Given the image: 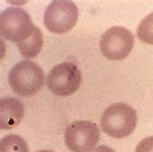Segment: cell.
Here are the masks:
<instances>
[{
    "mask_svg": "<svg viewBox=\"0 0 153 152\" xmlns=\"http://www.w3.org/2000/svg\"><path fill=\"white\" fill-rule=\"evenodd\" d=\"M136 152H153V136L140 141L136 147Z\"/></svg>",
    "mask_w": 153,
    "mask_h": 152,
    "instance_id": "7c38bea8",
    "label": "cell"
},
{
    "mask_svg": "<svg viewBox=\"0 0 153 152\" xmlns=\"http://www.w3.org/2000/svg\"><path fill=\"white\" fill-rule=\"evenodd\" d=\"M82 83V72L72 62H63L54 66L47 79V85L51 93L67 97L79 89Z\"/></svg>",
    "mask_w": 153,
    "mask_h": 152,
    "instance_id": "5b68a950",
    "label": "cell"
},
{
    "mask_svg": "<svg viewBox=\"0 0 153 152\" xmlns=\"http://www.w3.org/2000/svg\"><path fill=\"white\" fill-rule=\"evenodd\" d=\"M65 143L73 152H92L100 139V130L95 123L78 120L65 130Z\"/></svg>",
    "mask_w": 153,
    "mask_h": 152,
    "instance_id": "8992f818",
    "label": "cell"
},
{
    "mask_svg": "<svg viewBox=\"0 0 153 152\" xmlns=\"http://www.w3.org/2000/svg\"><path fill=\"white\" fill-rule=\"evenodd\" d=\"M8 82L16 94L28 97L35 95L41 89L45 82V76L38 64L30 60H23L10 70Z\"/></svg>",
    "mask_w": 153,
    "mask_h": 152,
    "instance_id": "7a4b0ae2",
    "label": "cell"
},
{
    "mask_svg": "<svg viewBox=\"0 0 153 152\" xmlns=\"http://www.w3.org/2000/svg\"><path fill=\"white\" fill-rule=\"evenodd\" d=\"M25 115V105L17 98L7 97L0 101V127L11 130L18 126Z\"/></svg>",
    "mask_w": 153,
    "mask_h": 152,
    "instance_id": "ba28073f",
    "label": "cell"
},
{
    "mask_svg": "<svg viewBox=\"0 0 153 152\" xmlns=\"http://www.w3.org/2000/svg\"><path fill=\"white\" fill-rule=\"evenodd\" d=\"M137 111L124 103H116L108 107L101 117V129L110 137L123 139L134 132L137 126Z\"/></svg>",
    "mask_w": 153,
    "mask_h": 152,
    "instance_id": "6da1fadb",
    "label": "cell"
},
{
    "mask_svg": "<svg viewBox=\"0 0 153 152\" xmlns=\"http://www.w3.org/2000/svg\"><path fill=\"white\" fill-rule=\"evenodd\" d=\"M44 44L42 32L37 26H35L33 33L26 40L17 44L19 53L25 58L31 59L36 57L40 53Z\"/></svg>",
    "mask_w": 153,
    "mask_h": 152,
    "instance_id": "9c48e42d",
    "label": "cell"
},
{
    "mask_svg": "<svg viewBox=\"0 0 153 152\" xmlns=\"http://www.w3.org/2000/svg\"><path fill=\"white\" fill-rule=\"evenodd\" d=\"M0 152H28V146L22 138L11 134L2 139Z\"/></svg>",
    "mask_w": 153,
    "mask_h": 152,
    "instance_id": "30bf717a",
    "label": "cell"
},
{
    "mask_svg": "<svg viewBox=\"0 0 153 152\" xmlns=\"http://www.w3.org/2000/svg\"><path fill=\"white\" fill-rule=\"evenodd\" d=\"M79 19V10L70 0L52 1L44 14V23L48 30L63 34L74 28Z\"/></svg>",
    "mask_w": 153,
    "mask_h": 152,
    "instance_id": "277c9868",
    "label": "cell"
},
{
    "mask_svg": "<svg viewBox=\"0 0 153 152\" xmlns=\"http://www.w3.org/2000/svg\"><path fill=\"white\" fill-rule=\"evenodd\" d=\"M137 36L143 43L153 45V13L147 15L140 22Z\"/></svg>",
    "mask_w": 153,
    "mask_h": 152,
    "instance_id": "8fae6325",
    "label": "cell"
},
{
    "mask_svg": "<svg viewBox=\"0 0 153 152\" xmlns=\"http://www.w3.org/2000/svg\"><path fill=\"white\" fill-rule=\"evenodd\" d=\"M35 28L28 13L19 7H9L0 15V32L8 41L21 43L32 35Z\"/></svg>",
    "mask_w": 153,
    "mask_h": 152,
    "instance_id": "3957f363",
    "label": "cell"
},
{
    "mask_svg": "<svg viewBox=\"0 0 153 152\" xmlns=\"http://www.w3.org/2000/svg\"><path fill=\"white\" fill-rule=\"evenodd\" d=\"M38 152H53V151H50V150H40Z\"/></svg>",
    "mask_w": 153,
    "mask_h": 152,
    "instance_id": "5bb4252c",
    "label": "cell"
},
{
    "mask_svg": "<svg viewBox=\"0 0 153 152\" xmlns=\"http://www.w3.org/2000/svg\"><path fill=\"white\" fill-rule=\"evenodd\" d=\"M135 38L127 28L114 26L106 31L100 40V50L107 59L121 60L127 57L134 47Z\"/></svg>",
    "mask_w": 153,
    "mask_h": 152,
    "instance_id": "52a82bcc",
    "label": "cell"
},
{
    "mask_svg": "<svg viewBox=\"0 0 153 152\" xmlns=\"http://www.w3.org/2000/svg\"><path fill=\"white\" fill-rule=\"evenodd\" d=\"M92 152H115L112 148L106 145H100L98 146L97 148H95Z\"/></svg>",
    "mask_w": 153,
    "mask_h": 152,
    "instance_id": "4fadbf2b",
    "label": "cell"
}]
</instances>
